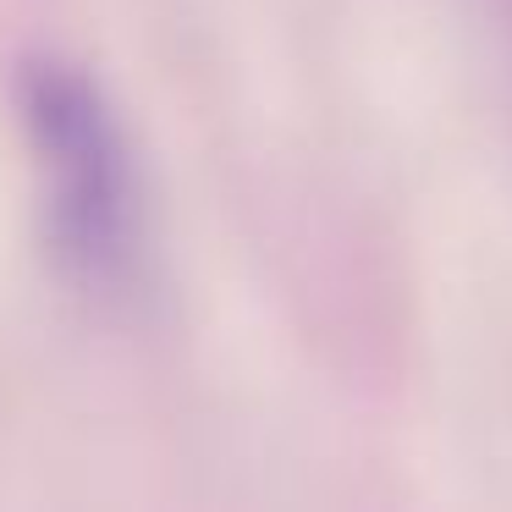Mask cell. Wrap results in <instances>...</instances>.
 I'll return each instance as SVG.
<instances>
[{
	"instance_id": "cell-1",
	"label": "cell",
	"mask_w": 512,
	"mask_h": 512,
	"mask_svg": "<svg viewBox=\"0 0 512 512\" xmlns=\"http://www.w3.org/2000/svg\"><path fill=\"white\" fill-rule=\"evenodd\" d=\"M17 111L45 188L56 265L89 292L127 287L144 243V199L116 105L83 67L28 56L17 67Z\"/></svg>"
}]
</instances>
